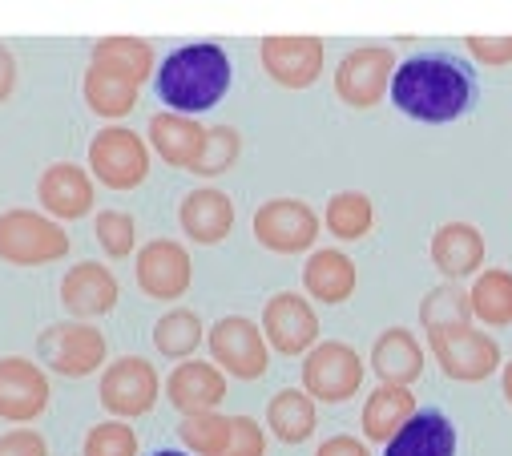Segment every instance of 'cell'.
<instances>
[{"instance_id":"cell-34","label":"cell","mask_w":512,"mask_h":456,"mask_svg":"<svg viewBox=\"0 0 512 456\" xmlns=\"http://www.w3.org/2000/svg\"><path fill=\"white\" fill-rule=\"evenodd\" d=\"M85 456H138V432L121 420L93 424L85 436Z\"/></svg>"},{"instance_id":"cell-27","label":"cell","mask_w":512,"mask_h":456,"mask_svg":"<svg viewBox=\"0 0 512 456\" xmlns=\"http://www.w3.org/2000/svg\"><path fill=\"white\" fill-rule=\"evenodd\" d=\"M267 428L283 440V444H303L315 432V400L307 392L283 388L271 404H267Z\"/></svg>"},{"instance_id":"cell-39","label":"cell","mask_w":512,"mask_h":456,"mask_svg":"<svg viewBox=\"0 0 512 456\" xmlns=\"http://www.w3.org/2000/svg\"><path fill=\"white\" fill-rule=\"evenodd\" d=\"M0 456H49L45 436L33 428H13L0 436Z\"/></svg>"},{"instance_id":"cell-36","label":"cell","mask_w":512,"mask_h":456,"mask_svg":"<svg viewBox=\"0 0 512 456\" xmlns=\"http://www.w3.org/2000/svg\"><path fill=\"white\" fill-rule=\"evenodd\" d=\"M238 150H242V142H238V130H230V126H214V130H210V138H206L202 162L194 166V174H202V178H214V174L230 170V166H234V158H238Z\"/></svg>"},{"instance_id":"cell-9","label":"cell","mask_w":512,"mask_h":456,"mask_svg":"<svg viewBox=\"0 0 512 456\" xmlns=\"http://www.w3.org/2000/svg\"><path fill=\"white\" fill-rule=\"evenodd\" d=\"M267 335L263 327H254L246 315H226L210 327V356L222 372L238 376V380H259L271 364V352H267Z\"/></svg>"},{"instance_id":"cell-19","label":"cell","mask_w":512,"mask_h":456,"mask_svg":"<svg viewBox=\"0 0 512 456\" xmlns=\"http://www.w3.org/2000/svg\"><path fill=\"white\" fill-rule=\"evenodd\" d=\"M432 263L436 271L456 283V279H468V275H480L484 267V235L476 231L472 222H448L436 231L432 239Z\"/></svg>"},{"instance_id":"cell-41","label":"cell","mask_w":512,"mask_h":456,"mask_svg":"<svg viewBox=\"0 0 512 456\" xmlns=\"http://www.w3.org/2000/svg\"><path fill=\"white\" fill-rule=\"evenodd\" d=\"M13 81H17V65H13L9 49L0 45V101H5V97L13 93Z\"/></svg>"},{"instance_id":"cell-43","label":"cell","mask_w":512,"mask_h":456,"mask_svg":"<svg viewBox=\"0 0 512 456\" xmlns=\"http://www.w3.org/2000/svg\"><path fill=\"white\" fill-rule=\"evenodd\" d=\"M154 456H190V452H178V448H158Z\"/></svg>"},{"instance_id":"cell-15","label":"cell","mask_w":512,"mask_h":456,"mask_svg":"<svg viewBox=\"0 0 512 456\" xmlns=\"http://www.w3.org/2000/svg\"><path fill=\"white\" fill-rule=\"evenodd\" d=\"M49 404V380L37 364L29 360H0V420H13V424H25V420H37Z\"/></svg>"},{"instance_id":"cell-4","label":"cell","mask_w":512,"mask_h":456,"mask_svg":"<svg viewBox=\"0 0 512 456\" xmlns=\"http://www.w3.org/2000/svg\"><path fill=\"white\" fill-rule=\"evenodd\" d=\"M428 344L436 352V364L448 380L460 384H480L500 368V344L480 331V327H448V331H432Z\"/></svg>"},{"instance_id":"cell-32","label":"cell","mask_w":512,"mask_h":456,"mask_svg":"<svg viewBox=\"0 0 512 456\" xmlns=\"http://www.w3.org/2000/svg\"><path fill=\"white\" fill-rule=\"evenodd\" d=\"M198 344H202V319H198L194 311L178 307V311H170V315L158 319V327H154V348H158L166 360H186V356H194Z\"/></svg>"},{"instance_id":"cell-17","label":"cell","mask_w":512,"mask_h":456,"mask_svg":"<svg viewBox=\"0 0 512 456\" xmlns=\"http://www.w3.org/2000/svg\"><path fill=\"white\" fill-rule=\"evenodd\" d=\"M206 138H210V130L198 126L194 118H186V113L166 109V113H154V118H150V146L158 150V158L166 166L194 170L202 162Z\"/></svg>"},{"instance_id":"cell-31","label":"cell","mask_w":512,"mask_h":456,"mask_svg":"<svg viewBox=\"0 0 512 456\" xmlns=\"http://www.w3.org/2000/svg\"><path fill=\"white\" fill-rule=\"evenodd\" d=\"M420 323H424L428 335L432 331H448V327H468L472 323V299H468V291H460L456 283H444V287L428 291L424 303H420Z\"/></svg>"},{"instance_id":"cell-12","label":"cell","mask_w":512,"mask_h":456,"mask_svg":"<svg viewBox=\"0 0 512 456\" xmlns=\"http://www.w3.org/2000/svg\"><path fill=\"white\" fill-rule=\"evenodd\" d=\"M259 327L267 335V344L275 352H283V356H307L319 344V315H315V307L303 295H291V291H279V295L267 299Z\"/></svg>"},{"instance_id":"cell-40","label":"cell","mask_w":512,"mask_h":456,"mask_svg":"<svg viewBox=\"0 0 512 456\" xmlns=\"http://www.w3.org/2000/svg\"><path fill=\"white\" fill-rule=\"evenodd\" d=\"M315 456H371V452H367V444L355 440V436H331V440L319 444Z\"/></svg>"},{"instance_id":"cell-42","label":"cell","mask_w":512,"mask_h":456,"mask_svg":"<svg viewBox=\"0 0 512 456\" xmlns=\"http://www.w3.org/2000/svg\"><path fill=\"white\" fill-rule=\"evenodd\" d=\"M500 392L512 404V360H504V368H500Z\"/></svg>"},{"instance_id":"cell-8","label":"cell","mask_w":512,"mask_h":456,"mask_svg":"<svg viewBox=\"0 0 512 456\" xmlns=\"http://www.w3.org/2000/svg\"><path fill=\"white\" fill-rule=\"evenodd\" d=\"M254 239L275 255H303L319 239V214L299 198H271L254 210Z\"/></svg>"},{"instance_id":"cell-25","label":"cell","mask_w":512,"mask_h":456,"mask_svg":"<svg viewBox=\"0 0 512 456\" xmlns=\"http://www.w3.org/2000/svg\"><path fill=\"white\" fill-rule=\"evenodd\" d=\"M355 263L343 255V251H315L303 267V283H307V295L319 299V303H347L351 291H355Z\"/></svg>"},{"instance_id":"cell-35","label":"cell","mask_w":512,"mask_h":456,"mask_svg":"<svg viewBox=\"0 0 512 456\" xmlns=\"http://www.w3.org/2000/svg\"><path fill=\"white\" fill-rule=\"evenodd\" d=\"M97 243L109 259L134 255V218L125 210H101L97 214Z\"/></svg>"},{"instance_id":"cell-22","label":"cell","mask_w":512,"mask_h":456,"mask_svg":"<svg viewBox=\"0 0 512 456\" xmlns=\"http://www.w3.org/2000/svg\"><path fill=\"white\" fill-rule=\"evenodd\" d=\"M37 198L53 218H81L93 210V182L81 166L73 162H57L41 174L37 182Z\"/></svg>"},{"instance_id":"cell-6","label":"cell","mask_w":512,"mask_h":456,"mask_svg":"<svg viewBox=\"0 0 512 456\" xmlns=\"http://www.w3.org/2000/svg\"><path fill=\"white\" fill-rule=\"evenodd\" d=\"M392 77H396V53L388 45H359L339 61L335 93L351 109H371L383 101V93H392Z\"/></svg>"},{"instance_id":"cell-7","label":"cell","mask_w":512,"mask_h":456,"mask_svg":"<svg viewBox=\"0 0 512 456\" xmlns=\"http://www.w3.org/2000/svg\"><path fill=\"white\" fill-rule=\"evenodd\" d=\"M363 384V360L351 344H339V339H327V344H315L303 360V388L311 400L323 404H343L359 392Z\"/></svg>"},{"instance_id":"cell-23","label":"cell","mask_w":512,"mask_h":456,"mask_svg":"<svg viewBox=\"0 0 512 456\" xmlns=\"http://www.w3.org/2000/svg\"><path fill=\"white\" fill-rule=\"evenodd\" d=\"M371 368L383 384H412L420 380L424 372V348H420V339L408 331V327H388L379 339H375V348H371Z\"/></svg>"},{"instance_id":"cell-18","label":"cell","mask_w":512,"mask_h":456,"mask_svg":"<svg viewBox=\"0 0 512 456\" xmlns=\"http://www.w3.org/2000/svg\"><path fill=\"white\" fill-rule=\"evenodd\" d=\"M383 456H456V424L440 408H420L383 444Z\"/></svg>"},{"instance_id":"cell-13","label":"cell","mask_w":512,"mask_h":456,"mask_svg":"<svg viewBox=\"0 0 512 456\" xmlns=\"http://www.w3.org/2000/svg\"><path fill=\"white\" fill-rule=\"evenodd\" d=\"M263 69L271 73V81H279L283 89H307L319 81L323 69V41L319 37H263L259 45Z\"/></svg>"},{"instance_id":"cell-2","label":"cell","mask_w":512,"mask_h":456,"mask_svg":"<svg viewBox=\"0 0 512 456\" xmlns=\"http://www.w3.org/2000/svg\"><path fill=\"white\" fill-rule=\"evenodd\" d=\"M230 57L222 45L214 41H194V45H178L174 53H166V61L158 65L154 89L166 101V109L174 113H206L210 105H218L230 89Z\"/></svg>"},{"instance_id":"cell-33","label":"cell","mask_w":512,"mask_h":456,"mask_svg":"<svg viewBox=\"0 0 512 456\" xmlns=\"http://www.w3.org/2000/svg\"><path fill=\"white\" fill-rule=\"evenodd\" d=\"M178 436L182 444L194 452V456H222L230 436H234V416H222V412H198V416H186L178 424Z\"/></svg>"},{"instance_id":"cell-16","label":"cell","mask_w":512,"mask_h":456,"mask_svg":"<svg viewBox=\"0 0 512 456\" xmlns=\"http://www.w3.org/2000/svg\"><path fill=\"white\" fill-rule=\"evenodd\" d=\"M166 396L182 416H198V412H218L222 396H226V376L218 364L206 360H182L170 380H166Z\"/></svg>"},{"instance_id":"cell-24","label":"cell","mask_w":512,"mask_h":456,"mask_svg":"<svg viewBox=\"0 0 512 456\" xmlns=\"http://www.w3.org/2000/svg\"><path fill=\"white\" fill-rule=\"evenodd\" d=\"M416 412H420L416 396L404 384H379L363 404V436L375 444H388Z\"/></svg>"},{"instance_id":"cell-37","label":"cell","mask_w":512,"mask_h":456,"mask_svg":"<svg viewBox=\"0 0 512 456\" xmlns=\"http://www.w3.org/2000/svg\"><path fill=\"white\" fill-rule=\"evenodd\" d=\"M464 49H468L472 61H480V65H488V69H504V65H512V33H504V37L468 33V37H464Z\"/></svg>"},{"instance_id":"cell-28","label":"cell","mask_w":512,"mask_h":456,"mask_svg":"<svg viewBox=\"0 0 512 456\" xmlns=\"http://www.w3.org/2000/svg\"><path fill=\"white\" fill-rule=\"evenodd\" d=\"M468 299H472V315L484 327H508L512 323V271L504 267L480 271Z\"/></svg>"},{"instance_id":"cell-38","label":"cell","mask_w":512,"mask_h":456,"mask_svg":"<svg viewBox=\"0 0 512 456\" xmlns=\"http://www.w3.org/2000/svg\"><path fill=\"white\" fill-rule=\"evenodd\" d=\"M222 456H267V436L250 416H234V436Z\"/></svg>"},{"instance_id":"cell-30","label":"cell","mask_w":512,"mask_h":456,"mask_svg":"<svg viewBox=\"0 0 512 456\" xmlns=\"http://www.w3.org/2000/svg\"><path fill=\"white\" fill-rule=\"evenodd\" d=\"M93 61H101V65L125 73V77H134L142 85L154 69V49L142 37H101L93 45Z\"/></svg>"},{"instance_id":"cell-10","label":"cell","mask_w":512,"mask_h":456,"mask_svg":"<svg viewBox=\"0 0 512 456\" xmlns=\"http://www.w3.org/2000/svg\"><path fill=\"white\" fill-rule=\"evenodd\" d=\"M158 388H162V380L150 360L121 356L101 376V404H105V412H113L121 420H134L158 404Z\"/></svg>"},{"instance_id":"cell-3","label":"cell","mask_w":512,"mask_h":456,"mask_svg":"<svg viewBox=\"0 0 512 456\" xmlns=\"http://www.w3.org/2000/svg\"><path fill=\"white\" fill-rule=\"evenodd\" d=\"M69 251V235L37 210L0 214V259L17 267H41Z\"/></svg>"},{"instance_id":"cell-29","label":"cell","mask_w":512,"mask_h":456,"mask_svg":"<svg viewBox=\"0 0 512 456\" xmlns=\"http://www.w3.org/2000/svg\"><path fill=\"white\" fill-rule=\"evenodd\" d=\"M323 222H327V231H331L335 239L355 243V239H363L371 226H375V206H371L367 194H359V190H343V194H335V198L327 202Z\"/></svg>"},{"instance_id":"cell-11","label":"cell","mask_w":512,"mask_h":456,"mask_svg":"<svg viewBox=\"0 0 512 456\" xmlns=\"http://www.w3.org/2000/svg\"><path fill=\"white\" fill-rule=\"evenodd\" d=\"M37 352L61 376H89L105 364V335L85 323H53L41 331Z\"/></svg>"},{"instance_id":"cell-14","label":"cell","mask_w":512,"mask_h":456,"mask_svg":"<svg viewBox=\"0 0 512 456\" xmlns=\"http://www.w3.org/2000/svg\"><path fill=\"white\" fill-rule=\"evenodd\" d=\"M194 263L182 243L174 239H154L138 251V287L150 299H178L190 291Z\"/></svg>"},{"instance_id":"cell-21","label":"cell","mask_w":512,"mask_h":456,"mask_svg":"<svg viewBox=\"0 0 512 456\" xmlns=\"http://www.w3.org/2000/svg\"><path fill=\"white\" fill-rule=\"evenodd\" d=\"M178 222H182V231L194 239V243H222L230 235V226H234V202L214 190V186H202L194 194L182 198L178 206Z\"/></svg>"},{"instance_id":"cell-1","label":"cell","mask_w":512,"mask_h":456,"mask_svg":"<svg viewBox=\"0 0 512 456\" xmlns=\"http://www.w3.org/2000/svg\"><path fill=\"white\" fill-rule=\"evenodd\" d=\"M388 97L412 122L448 126V122H460L464 113H472L476 73L452 53H416L404 65H396Z\"/></svg>"},{"instance_id":"cell-5","label":"cell","mask_w":512,"mask_h":456,"mask_svg":"<svg viewBox=\"0 0 512 456\" xmlns=\"http://www.w3.org/2000/svg\"><path fill=\"white\" fill-rule=\"evenodd\" d=\"M89 170L97 182H105L109 190H134L146 182L150 174V150L146 142L125 130V126H105L93 142H89Z\"/></svg>"},{"instance_id":"cell-20","label":"cell","mask_w":512,"mask_h":456,"mask_svg":"<svg viewBox=\"0 0 512 456\" xmlns=\"http://www.w3.org/2000/svg\"><path fill=\"white\" fill-rule=\"evenodd\" d=\"M61 303L77 315V319H93L117 307V279L109 267L101 263H77L65 279H61Z\"/></svg>"},{"instance_id":"cell-26","label":"cell","mask_w":512,"mask_h":456,"mask_svg":"<svg viewBox=\"0 0 512 456\" xmlns=\"http://www.w3.org/2000/svg\"><path fill=\"white\" fill-rule=\"evenodd\" d=\"M138 81L125 77L101 61H89V73H85V101L93 113H101V118H125L134 105H138Z\"/></svg>"}]
</instances>
